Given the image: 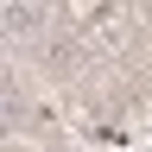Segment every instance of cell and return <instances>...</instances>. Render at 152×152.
<instances>
[{
	"label": "cell",
	"instance_id": "obj_3",
	"mask_svg": "<svg viewBox=\"0 0 152 152\" xmlns=\"http://www.w3.org/2000/svg\"><path fill=\"white\" fill-rule=\"evenodd\" d=\"M0 102H13V83H7V70H0Z\"/></svg>",
	"mask_w": 152,
	"mask_h": 152
},
{
	"label": "cell",
	"instance_id": "obj_1",
	"mask_svg": "<svg viewBox=\"0 0 152 152\" xmlns=\"http://www.w3.org/2000/svg\"><path fill=\"white\" fill-rule=\"evenodd\" d=\"M51 7L45 0H0V38L7 45H26V38H45Z\"/></svg>",
	"mask_w": 152,
	"mask_h": 152
},
{
	"label": "cell",
	"instance_id": "obj_2",
	"mask_svg": "<svg viewBox=\"0 0 152 152\" xmlns=\"http://www.w3.org/2000/svg\"><path fill=\"white\" fill-rule=\"evenodd\" d=\"M0 140H13V114H7V102H0Z\"/></svg>",
	"mask_w": 152,
	"mask_h": 152
},
{
	"label": "cell",
	"instance_id": "obj_4",
	"mask_svg": "<svg viewBox=\"0 0 152 152\" xmlns=\"http://www.w3.org/2000/svg\"><path fill=\"white\" fill-rule=\"evenodd\" d=\"M0 51H7V38H0Z\"/></svg>",
	"mask_w": 152,
	"mask_h": 152
}]
</instances>
